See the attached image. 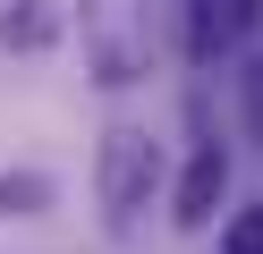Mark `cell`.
Here are the masks:
<instances>
[{"label": "cell", "instance_id": "cell-1", "mask_svg": "<svg viewBox=\"0 0 263 254\" xmlns=\"http://www.w3.org/2000/svg\"><path fill=\"white\" fill-rule=\"evenodd\" d=\"M85 9V68L102 85L153 76V9L144 0H77Z\"/></svg>", "mask_w": 263, "mask_h": 254}, {"label": "cell", "instance_id": "cell-2", "mask_svg": "<svg viewBox=\"0 0 263 254\" xmlns=\"http://www.w3.org/2000/svg\"><path fill=\"white\" fill-rule=\"evenodd\" d=\"M153 178H161V161H153V135H144V127H110V135H102V212L119 220V229L144 212Z\"/></svg>", "mask_w": 263, "mask_h": 254}, {"label": "cell", "instance_id": "cell-3", "mask_svg": "<svg viewBox=\"0 0 263 254\" xmlns=\"http://www.w3.org/2000/svg\"><path fill=\"white\" fill-rule=\"evenodd\" d=\"M221 186H229V152L221 144H195V161H187V178H178V229H204L212 220V203H221Z\"/></svg>", "mask_w": 263, "mask_h": 254}, {"label": "cell", "instance_id": "cell-4", "mask_svg": "<svg viewBox=\"0 0 263 254\" xmlns=\"http://www.w3.org/2000/svg\"><path fill=\"white\" fill-rule=\"evenodd\" d=\"M0 43H9V51H43V43H51V17H43V0L0 9Z\"/></svg>", "mask_w": 263, "mask_h": 254}, {"label": "cell", "instance_id": "cell-5", "mask_svg": "<svg viewBox=\"0 0 263 254\" xmlns=\"http://www.w3.org/2000/svg\"><path fill=\"white\" fill-rule=\"evenodd\" d=\"M43 203H51V178L43 169H9L0 178V212H43Z\"/></svg>", "mask_w": 263, "mask_h": 254}, {"label": "cell", "instance_id": "cell-6", "mask_svg": "<svg viewBox=\"0 0 263 254\" xmlns=\"http://www.w3.org/2000/svg\"><path fill=\"white\" fill-rule=\"evenodd\" d=\"M195 9L212 17V34H246V26L263 17V0H195Z\"/></svg>", "mask_w": 263, "mask_h": 254}, {"label": "cell", "instance_id": "cell-7", "mask_svg": "<svg viewBox=\"0 0 263 254\" xmlns=\"http://www.w3.org/2000/svg\"><path fill=\"white\" fill-rule=\"evenodd\" d=\"M221 254H263V203H255V212H238V220H229Z\"/></svg>", "mask_w": 263, "mask_h": 254}, {"label": "cell", "instance_id": "cell-8", "mask_svg": "<svg viewBox=\"0 0 263 254\" xmlns=\"http://www.w3.org/2000/svg\"><path fill=\"white\" fill-rule=\"evenodd\" d=\"M246 119H255V135H263V68H246Z\"/></svg>", "mask_w": 263, "mask_h": 254}]
</instances>
